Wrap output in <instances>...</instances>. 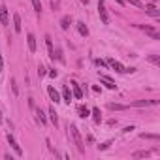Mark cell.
I'll list each match as a JSON object with an SVG mask.
<instances>
[{
    "mask_svg": "<svg viewBox=\"0 0 160 160\" xmlns=\"http://www.w3.org/2000/svg\"><path fill=\"white\" fill-rule=\"evenodd\" d=\"M70 134H72V138H74V143L77 145V151L83 153V151H85V147H83V139H81V134H79V130H77V126H75V125H72V126H70Z\"/></svg>",
    "mask_w": 160,
    "mask_h": 160,
    "instance_id": "cell-1",
    "label": "cell"
},
{
    "mask_svg": "<svg viewBox=\"0 0 160 160\" xmlns=\"http://www.w3.org/2000/svg\"><path fill=\"white\" fill-rule=\"evenodd\" d=\"M98 13H100V19H102V23H104V25L109 23V15H107V9H106V2H104V0H98Z\"/></svg>",
    "mask_w": 160,
    "mask_h": 160,
    "instance_id": "cell-2",
    "label": "cell"
},
{
    "mask_svg": "<svg viewBox=\"0 0 160 160\" xmlns=\"http://www.w3.org/2000/svg\"><path fill=\"white\" fill-rule=\"evenodd\" d=\"M100 83L106 87V89H109V90H115L117 89V85L111 81V77H107V75H104V74H100Z\"/></svg>",
    "mask_w": 160,
    "mask_h": 160,
    "instance_id": "cell-3",
    "label": "cell"
},
{
    "mask_svg": "<svg viewBox=\"0 0 160 160\" xmlns=\"http://www.w3.org/2000/svg\"><path fill=\"white\" fill-rule=\"evenodd\" d=\"M8 143H9V145H12V149H13V151L17 153L19 156H21V154H23V149H21V145H19L17 141H15V138L12 136V134H8Z\"/></svg>",
    "mask_w": 160,
    "mask_h": 160,
    "instance_id": "cell-4",
    "label": "cell"
},
{
    "mask_svg": "<svg viewBox=\"0 0 160 160\" xmlns=\"http://www.w3.org/2000/svg\"><path fill=\"white\" fill-rule=\"evenodd\" d=\"M107 64H109V66H111V68L115 70V72H119V74H125V72H126V68H125V66H122L121 62H119V60H115V59H109V60H107Z\"/></svg>",
    "mask_w": 160,
    "mask_h": 160,
    "instance_id": "cell-5",
    "label": "cell"
},
{
    "mask_svg": "<svg viewBox=\"0 0 160 160\" xmlns=\"http://www.w3.org/2000/svg\"><path fill=\"white\" fill-rule=\"evenodd\" d=\"M47 94H49V98L55 102V104H59V102H60V94L55 90V87H47Z\"/></svg>",
    "mask_w": 160,
    "mask_h": 160,
    "instance_id": "cell-6",
    "label": "cell"
},
{
    "mask_svg": "<svg viewBox=\"0 0 160 160\" xmlns=\"http://www.w3.org/2000/svg\"><path fill=\"white\" fill-rule=\"evenodd\" d=\"M139 28H141V30H145V32H147L149 36H151L153 40H160V34H158V32H154V28H151V27H145V25H139Z\"/></svg>",
    "mask_w": 160,
    "mask_h": 160,
    "instance_id": "cell-7",
    "label": "cell"
},
{
    "mask_svg": "<svg viewBox=\"0 0 160 160\" xmlns=\"http://www.w3.org/2000/svg\"><path fill=\"white\" fill-rule=\"evenodd\" d=\"M70 25H72V17H70V15H64V17L60 19V28H62V30H68Z\"/></svg>",
    "mask_w": 160,
    "mask_h": 160,
    "instance_id": "cell-8",
    "label": "cell"
},
{
    "mask_svg": "<svg viewBox=\"0 0 160 160\" xmlns=\"http://www.w3.org/2000/svg\"><path fill=\"white\" fill-rule=\"evenodd\" d=\"M92 119H94L96 125H100V122H102V111H100V107H92Z\"/></svg>",
    "mask_w": 160,
    "mask_h": 160,
    "instance_id": "cell-9",
    "label": "cell"
},
{
    "mask_svg": "<svg viewBox=\"0 0 160 160\" xmlns=\"http://www.w3.org/2000/svg\"><path fill=\"white\" fill-rule=\"evenodd\" d=\"M13 28H15V32H21V15L19 13H15L13 15Z\"/></svg>",
    "mask_w": 160,
    "mask_h": 160,
    "instance_id": "cell-10",
    "label": "cell"
},
{
    "mask_svg": "<svg viewBox=\"0 0 160 160\" xmlns=\"http://www.w3.org/2000/svg\"><path fill=\"white\" fill-rule=\"evenodd\" d=\"M45 45L49 49V56L55 60V49H53V42H51V36H45Z\"/></svg>",
    "mask_w": 160,
    "mask_h": 160,
    "instance_id": "cell-11",
    "label": "cell"
},
{
    "mask_svg": "<svg viewBox=\"0 0 160 160\" xmlns=\"http://www.w3.org/2000/svg\"><path fill=\"white\" fill-rule=\"evenodd\" d=\"M49 121L53 122L55 126H59V117H56V111H55V107H49Z\"/></svg>",
    "mask_w": 160,
    "mask_h": 160,
    "instance_id": "cell-12",
    "label": "cell"
},
{
    "mask_svg": "<svg viewBox=\"0 0 160 160\" xmlns=\"http://www.w3.org/2000/svg\"><path fill=\"white\" fill-rule=\"evenodd\" d=\"M0 23H2V25H8V9H6V6L0 8Z\"/></svg>",
    "mask_w": 160,
    "mask_h": 160,
    "instance_id": "cell-13",
    "label": "cell"
},
{
    "mask_svg": "<svg viewBox=\"0 0 160 160\" xmlns=\"http://www.w3.org/2000/svg\"><path fill=\"white\" fill-rule=\"evenodd\" d=\"M107 107H109L111 111H125V109H128V106H125V104H107Z\"/></svg>",
    "mask_w": 160,
    "mask_h": 160,
    "instance_id": "cell-14",
    "label": "cell"
},
{
    "mask_svg": "<svg viewBox=\"0 0 160 160\" xmlns=\"http://www.w3.org/2000/svg\"><path fill=\"white\" fill-rule=\"evenodd\" d=\"M27 40H28V49L32 51H36V38H34V34H27Z\"/></svg>",
    "mask_w": 160,
    "mask_h": 160,
    "instance_id": "cell-15",
    "label": "cell"
},
{
    "mask_svg": "<svg viewBox=\"0 0 160 160\" xmlns=\"http://www.w3.org/2000/svg\"><path fill=\"white\" fill-rule=\"evenodd\" d=\"M77 30H79V34H81V36H89V28H87V25H85L83 21L77 23Z\"/></svg>",
    "mask_w": 160,
    "mask_h": 160,
    "instance_id": "cell-16",
    "label": "cell"
},
{
    "mask_svg": "<svg viewBox=\"0 0 160 160\" xmlns=\"http://www.w3.org/2000/svg\"><path fill=\"white\" fill-rule=\"evenodd\" d=\"M72 85H74V96L77 98V100H81V98H83V90H81V87L77 83H72Z\"/></svg>",
    "mask_w": 160,
    "mask_h": 160,
    "instance_id": "cell-17",
    "label": "cell"
},
{
    "mask_svg": "<svg viewBox=\"0 0 160 160\" xmlns=\"http://www.w3.org/2000/svg\"><path fill=\"white\" fill-rule=\"evenodd\" d=\"M130 106H134V107H147V106H151V100H138V102H132Z\"/></svg>",
    "mask_w": 160,
    "mask_h": 160,
    "instance_id": "cell-18",
    "label": "cell"
},
{
    "mask_svg": "<svg viewBox=\"0 0 160 160\" xmlns=\"http://www.w3.org/2000/svg\"><path fill=\"white\" fill-rule=\"evenodd\" d=\"M62 100H64V102H68V104L72 102V92H70L68 87H64V89H62Z\"/></svg>",
    "mask_w": 160,
    "mask_h": 160,
    "instance_id": "cell-19",
    "label": "cell"
},
{
    "mask_svg": "<svg viewBox=\"0 0 160 160\" xmlns=\"http://www.w3.org/2000/svg\"><path fill=\"white\" fill-rule=\"evenodd\" d=\"M77 113H79V117H81V119H87V117H89V113H90V111L87 109L85 106H79V107H77Z\"/></svg>",
    "mask_w": 160,
    "mask_h": 160,
    "instance_id": "cell-20",
    "label": "cell"
},
{
    "mask_svg": "<svg viewBox=\"0 0 160 160\" xmlns=\"http://www.w3.org/2000/svg\"><path fill=\"white\" fill-rule=\"evenodd\" d=\"M151 151H138V153H134V158H147V156H151Z\"/></svg>",
    "mask_w": 160,
    "mask_h": 160,
    "instance_id": "cell-21",
    "label": "cell"
},
{
    "mask_svg": "<svg viewBox=\"0 0 160 160\" xmlns=\"http://www.w3.org/2000/svg\"><path fill=\"white\" fill-rule=\"evenodd\" d=\"M36 115H38V121L42 122V125H45V122H47V117H45V113H43L42 109H36Z\"/></svg>",
    "mask_w": 160,
    "mask_h": 160,
    "instance_id": "cell-22",
    "label": "cell"
},
{
    "mask_svg": "<svg viewBox=\"0 0 160 160\" xmlns=\"http://www.w3.org/2000/svg\"><path fill=\"white\" fill-rule=\"evenodd\" d=\"M32 6H34V12H42V2L40 0H32Z\"/></svg>",
    "mask_w": 160,
    "mask_h": 160,
    "instance_id": "cell-23",
    "label": "cell"
},
{
    "mask_svg": "<svg viewBox=\"0 0 160 160\" xmlns=\"http://www.w3.org/2000/svg\"><path fill=\"white\" fill-rule=\"evenodd\" d=\"M143 139H158V134H141Z\"/></svg>",
    "mask_w": 160,
    "mask_h": 160,
    "instance_id": "cell-24",
    "label": "cell"
},
{
    "mask_svg": "<svg viewBox=\"0 0 160 160\" xmlns=\"http://www.w3.org/2000/svg\"><path fill=\"white\" fill-rule=\"evenodd\" d=\"M149 60H151L153 64H160V56L158 55H151V56H149Z\"/></svg>",
    "mask_w": 160,
    "mask_h": 160,
    "instance_id": "cell-25",
    "label": "cell"
},
{
    "mask_svg": "<svg viewBox=\"0 0 160 160\" xmlns=\"http://www.w3.org/2000/svg\"><path fill=\"white\" fill-rule=\"evenodd\" d=\"M55 56H56V60L64 62V56H62V51H60V49H56V51H55Z\"/></svg>",
    "mask_w": 160,
    "mask_h": 160,
    "instance_id": "cell-26",
    "label": "cell"
},
{
    "mask_svg": "<svg viewBox=\"0 0 160 160\" xmlns=\"http://www.w3.org/2000/svg\"><path fill=\"white\" fill-rule=\"evenodd\" d=\"M126 2H130L132 6H138V8H143V2L141 0H126Z\"/></svg>",
    "mask_w": 160,
    "mask_h": 160,
    "instance_id": "cell-27",
    "label": "cell"
},
{
    "mask_svg": "<svg viewBox=\"0 0 160 160\" xmlns=\"http://www.w3.org/2000/svg\"><path fill=\"white\" fill-rule=\"evenodd\" d=\"M111 145V141H106V143H102V145H98V149H100V151H104V149H107Z\"/></svg>",
    "mask_w": 160,
    "mask_h": 160,
    "instance_id": "cell-28",
    "label": "cell"
},
{
    "mask_svg": "<svg viewBox=\"0 0 160 160\" xmlns=\"http://www.w3.org/2000/svg\"><path fill=\"white\" fill-rule=\"evenodd\" d=\"M12 89H13V92H15V94H17V92H19V89H17V85H15V79H12Z\"/></svg>",
    "mask_w": 160,
    "mask_h": 160,
    "instance_id": "cell-29",
    "label": "cell"
},
{
    "mask_svg": "<svg viewBox=\"0 0 160 160\" xmlns=\"http://www.w3.org/2000/svg\"><path fill=\"white\" fill-rule=\"evenodd\" d=\"M94 62H96V66H106L107 64V62H104V60H100V59H96Z\"/></svg>",
    "mask_w": 160,
    "mask_h": 160,
    "instance_id": "cell-30",
    "label": "cell"
},
{
    "mask_svg": "<svg viewBox=\"0 0 160 160\" xmlns=\"http://www.w3.org/2000/svg\"><path fill=\"white\" fill-rule=\"evenodd\" d=\"M0 72H4V59H2V53H0Z\"/></svg>",
    "mask_w": 160,
    "mask_h": 160,
    "instance_id": "cell-31",
    "label": "cell"
},
{
    "mask_svg": "<svg viewBox=\"0 0 160 160\" xmlns=\"http://www.w3.org/2000/svg\"><path fill=\"white\" fill-rule=\"evenodd\" d=\"M38 74L40 75H45V68H43V66H40V68H38Z\"/></svg>",
    "mask_w": 160,
    "mask_h": 160,
    "instance_id": "cell-32",
    "label": "cell"
},
{
    "mask_svg": "<svg viewBox=\"0 0 160 160\" xmlns=\"http://www.w3.org/2000/svg\"><path fill=\"white\" fill-rule=\"evenodd\" d=\"M49 77H56V70H49Z\"/></svg>",
    "mask_w": 160,
    "mask_h": 160,
    "instance_id": "cell-33",
    "label": "cell"
},
{
    "mask_svg": "<svg viewBox=\"0 0 160 160\" xmlns=\"http://www.w3.org/2000/svg\"><path fill=\"white\" fill-rule=\"evenodd\" d=\"M117 2L121 4V6H125V4H126V0H117Z\"/></svg>",
    "mask_w": 160,
    "mask_h": 160,
    "instance_id": "cell-34",
    "label": "cell"
},
{
    "mask_svg": "<svg viewBox=\"0 0 160 160\" xmlns=\"http://www.w3.org/2000/svg\"><path fill=\"white\" fill-rule=\"evenodd\" d=\"M0 122H4V117H2V111H0Z\"/></svg>",
    "mask_w": 160,
    "mask_h": 160,
    "instance_id": "cell-35",
    "label": "cell"
}]
</instances>
